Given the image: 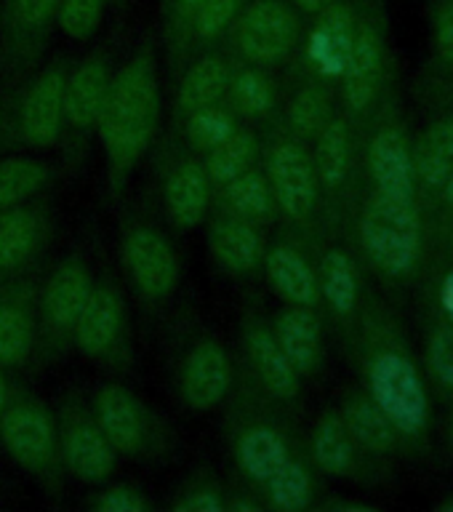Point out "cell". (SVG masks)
I'll return each instance as SVG.
<instances>
[{
	"instance_id": "cell-1",
	"label": "cell",
	"mask_w": 453,
	"mask_h": 512,
	"mask_svg": "<svg viewBox=\"0 0 453 512\" xmlns=\"http://www.w3.org/2000/svg\"><path fill=\"white\" fill-rule=\"evenodd\" d=\"M160 94L155 64L147 56L128 62L110 83L99 112V139L110 166L123 174L142 158L158 126Z\"/></svg>"
},
{
	"instance_id": "cell-2",
	"label": "cell",
	"mask_w": 453,
	"mask_h": 512,
	"mask_svg": "<svg viewBox=\"0 0 453 512\" xmlns=\"http://www.w3.org/2000/svg\"><path fill=\"white\" fill-rule=\"evenodd\" d=\"M368 398L395 424L400 440L424 443L430 432L432 406L414 355L395 336H384L366 358Z\"/></svg>"
},
{
	"instance_id": "cell-3",
	"label": "cell",
	"mask_w": 453,
	"mask_h": 512,
	"mask_svg": "<svg viewBox=\"0 0 453 512\" xmlns=\"http://www.w3.org/2000/svg\"><path fill=\"white\" fill-rule=\"evenodd\" d=\"M358 235L366 256L384 278H411L424 254L419 200H398L374 192L360 214Z\"/></svg>"
},
{
	"instance_id": "cell-4",
	"label": "cell",
	"mask_w": 453,
	"mask_h": 512,
	"mask_svg": "<svg viewBox=\"0 0 453 512\" xmlns=\"http://www.w3.org/2000/svg\"><path fill=\"white\" fill-rule=\"evenodd\" d=\"M406 128L390 120L376 128L368 144V171L374 192L398 200H419L414 176V147Z\"/></svg>"
},
{
	"instance_id": "cell-5",
	"label": "cell",
	"mask_w": 453,
	"mask_h": 512,
	"mask_svg": "<svg viewBox=\"0 0 453 512\" xmlns=\"http://www.w3.org/2000/svg\"><path fill=\"white\" fill-rule=\"evenodd\" d=\"M299 40V19L280 0H259L238 27L240 51L251 62H278Z\"/></svg>"
},
{
	"instance_id": "cell-6",
	"label": "cell",
	"mask_w": 453,
	"mask_h": 512,
	"mask_svg": "<svg viewBox=\"0 0 453 512\" xmlns=\"http://www.w3.org/2000/svg\"><path fill=\"white\" fill-rule=\"evenodd\" d=\"M384 67H387V51H384V35L379 24L374 19H358L350 59L339 78L344 102L352 112H366L368 107H374L376 96L382 91Z\"/></svg>"
},
{
	"instance_id": "cell-7",
	"label": "cell",
	"mask_w": 453,
	"mask_h": 512,
	"mask_svg": "<svg viewBox=\"0 0 453 512\" xmlns=\"http://www.w3.org/2000/svg\"><path fill=\"white\" fill-rule=\"evenodd\" d=\"M270 190L288 219L304 222L318 203V176L307 152L294 142L278 144L270 155Z\"/></svg>"
},
{
	"instance_id": "cell-8",
	"label": "cell",
	"mask_w": 453,
	"mask_h": 512,
	"mask_svg": "<svg viewBox=\"0 0 453 512\" xmlns=\"http://www.w3.org/2000/svg\"><path fill=\"white\" fill-rule=\"evenodd\" d=\"M123 259L131 278L147 299H160L176 286L179 264L174 248L155 230L139 227L131 230L123 240Z\"/></svg>"
},
{
	"instance_id": "cell-9",
	"label": "cell",
	"mask_w": 453,
	"mask_h": 512,
	"mask_svg": "<svg viewBox=\"0 0 453 512\" xmlns=\"http://www.w3.org/2000/svg\"><path fill=\"white\" fill-rule=\"evenodd\" d=\"M355 30H358V16L347 3L334 0L323 11H318V22L307 38V56L323 78H342L344 64L350 59Z\"/></svg>"
},
{
	"instance_id": "cell-10",
	"label": "cell",
	"mask_w": 453,
	"mask_h": 512,
	"mask_svg": "<svg viewBox=\"0 0 453 512\" xmlns=\"http://www.w3.org/2000/svg\"><path fill=\"white\" fill-rule=\"evenodd\" d=\"M3 446L27 470L46 467L54 454V422L38 406L8 408L0 422Z\"/></svg>"
},
{
	"instance_id": "cell-11",
	"label": "cell",
	"mask_w": 453,
	"mask_h": 512,
	"mask_svg": "<svg viewBox=\"0 0 453 512\" xmlns=\"http://www.w3.org/2000/svg\"><path fill=\"white\" fill-rule=\"evenodd\" d=\"M230 384L232 366L227 352L216 342L198 344L184 363L182 392L187 406L195 411H211L222 403Z\"/></svg>"
},
{
	"instance_id": "cell-12",
	"label": "cell",
	"mask_w": 453,
	"mask_h": 512,
	"mask_svg": "<svg viewBox=\"0 0 453 512\" xmlns=\"http://www.w3.org/2000/svg\"><path fill=\"white\" fill-rule=\"evenodd\" d=\"M64 118V75L59 70L43 72L27 91L22 107V131L27 142L48 147L56 142Z\"/></svg>"
},
{
	"instance_id": "cell-13",
	"label": "cell",
	"mask_w": 453,
	"mask_h": 512,
	"mask_svg": "<svg viewBox=\"0 0 453 512\" xmlns=\"http://www.w3.org/2000/svg\"><path fill=\"white\" fill-rule=\"evenodd\" d=\"M414 176L416 192L438 195L440 184L453 168V112L430 120L424 131L414 139Z\"/></svg>"
},
{
	"instance_id": "cell-14",
	"label": "cell",
	"mask_w": 453,
	"mask_h": 512,
	"mask_svg": "<svg viewBox=\"0 0 453 512\" xmlns=\"http://www.w3.org/2000/svg\"><path fill=\"white\" fill-rule=\"evenodd\" d=\"M96 419L104 438L120 454H134L144 440V416L134 395L118 384H107L96 398Z\"/></svg>"
},
{
	"instance_id": "cell-15",
	"label": "cell",
	"mask_w": 453,
	"mask_h": 512,
	"mask_svg": "<svg viewBox=\"0 0 453 512\" xmlns=\"http://www.w3.org/2000/svg\"><path fill=\"white\" fill-rule=\"evenodd\" d=\"M339 416H342L344 427L350 430L358 448H363L368 454L387 456L400 446V435L395 430V424L390 422V416L384 414L374 400L368 398V392L350 395L344 400V408Z\"/></svg>"
},
{
	"instance_id": "cell-16",
	"label": "cell",
	"mask_w": 453,
	"mask_h": 512,
	"mask_svg": "<svg viewBox=\"0 0 453 512\" xmlns=\"http://www.w3.org/2000/svg\"><path fill=\"white\" fill-rule=\"evenodd\" d=\"M275 339L299 374H312L320 366L323 342H320V323L312 315V307L291 304L286 312H280L275 323Z\"/></svg>"
},
{
	"instance_id": "cell-17",
	"label": "cell",
	"mask_w": 453,
	"mask_h": 512,
	"mask_svg": "<svg viewBox=\"0 0 453 512\" xmlns=\"http://www.w3.org/2000/svg\"><path fill=\"white\" fill-rule=\"evenodd\" d=\"M123 323V310H120V299L112 294L110 288H96L91 291L75 320V339L78 347L86 355H102L115 344Z\"/></svg>"
},
{
	"instance_id": "cell-18",
	"label": "cell",
	"mask_w": 453,
	"mask_h": 512,
	"mask_svg": "<svg viewBox=\"0 0 453 512\" xmlns=\"http://www.w3.org/2000/svg\"><path fill=\"white\" fill-rule=\"evenodd\" d=\"M110 91V72L99 59H88L64 80V115L75 128L96 123Z\"/></svg>"
},
{
	"instance_id": "cell-19",
	"label": "cell",
	"mask_w": 453,
	"mask_h": 512,
	"mask_svg": "<svg viewBox=\"0 0 453 512\" xmlns=\"http://www.w3.org/2000/svg\"><path fill=\"white\" fill-rule=\"evenodd\" d=\"M267 278L280 299L296 307H315L320 299L318 272L296 248L278 246L267 256Z\"/></svg>"
},
{
	"instance_id": "cell-20",
	"label": "cell",
	"mask_w": 453,
	"mask_h": 512,
	"mask_svg": "<svg viewBox=\"0 0 453 512\" xmlns=\"http://www.w3.org/2000/svg\"><path fill=\"white\" fill-rule=\"evenodd\" d=\"M88 294H91V278H88L83 264L64 262L62 267H56V272L48 280L46 296H43L48 320L56 328H72Z\"/></svg>"
},
{
	"instance_id": "cell-21",
	"label": "cell",
	"mask_w": 453,
	"mask_h": 512,
	"mask_svg": "<svg viewBox=\"0 0 453 512\" xmlns=\"http://www.w3.org/2000/svg\"><path fill=\"white\" fill-rule=\"evenodd\" d=\"M64 459L78 478L96 483L107 478L115 467V448L99 427L78 424L64 438Z\"/></svg>"
},
{
	"instance_id": "cell-22",
	"label": "cell",
	"mask_w": 453,
	"mask_h": 512,
	"mask_svg": "<svg viewBox=\"0 0 453 512\" xmlns=\"http://www.w3.org/2000/svg\"><path fill=\"white\" fill-rule=\"evenodd\" d=\"M208 174L195 163H182L166 182L168 216L179 227H195L208 208Z\"/></svg>"
},
{
	"instance_id": "cell-23",
	"label": "cell",
	"mask_w": 453,
	"mask_h": 512,
	"mask_svg": "<svg viewBox=\"0 0 453 512\" xmlns=\"http://www.w3.org/2000/svg\"><path fill=\"white\" fill-rule=\"evenodd\" d=\"M248 350H251V360H254L256 374L264 382V387L280 400L296 398L299 376L302 374L286 358V352L280 350L275 334H270V331H254V334L248 336Z\"/></svg>"
},
{
	"instance_id": "cell-24",
	"label": "cell",
	"mask_w": 453,
	"mask_h": 512,
	"mask_svg": "<svg viewBox=\"0 0 453 512\" xmlns=\"http://www.w3.org/2000/svg\"><path fill=\"white\" fill-rule=\"evenodd\" d=\"M312 456L323 472L344 478L352 475L358 464V443L352 440L350 430L344 427L342 416L326 414L312 432Z\"/></svg>"
},
{
	"instance_id": "cell-25",
	"label": "cell",
	"mask_w": 453,
	"mask_h": 512,
	"mask_svg": "<svg viewBox=\"0 0 453 512\" xmlns=\"http://www.w3.org/2000/svg\"><path fill=\"white\" fill-rule=\"evenodd\" d=\"M352 160V139L350 126L339 118H331L326 126L318 131V144H315V176L318 184L326 190H339L350 174Z\"/></svg>"
},
{
	"instance_id": "cell-26",
	"label": "cell",
	"mask_w": 453,
	"mask_h": 512,
	"mask_svg": "<svg viewBox=\"0 0 453 512\" xmlns=\"http://www.w3.org/2000/svg\"><path fill=\"white\" fill-rule=\"evenodd\" d=\"M318 286L320 296L326 299V304L336 312V315L347 318V315L355 312L360 283L355 262H352L347 251H342V248H331V251L323 256V264H320L318 272Z\"/></svg>"
},
{
	"instance_id": "cell-27",
	"label": "cell",
	"mask_w": 453,
	"mask_h": 512,
	"mask_svg": "<svg viewBox=\"0 0 453 512\" xmlns=\"http://www.w3.org/2000/svg\"><path fill=\"white\" fill-rule=\"evenodd\" d=\"M238 459L248 478L267 483L286 464V440L270 427H251V430L240 435Z\"/></svg>"
},
{
	"instance_id": "cell-28",
	"label": "cell",
	"mask_w": 453,
	"mask_h": 512,
	"mask_svg": "<svg viewBox=\"0 0 453 512\" xmlns=\"http://www.w3.org/2000/svg\"><path fill=\"white\" fill-rule=\"evenodd\" d=\"M208 243H211V251H214L216 259L235 272L251 270L259 262V248H262L259 235H256L251 224L238 222V219L216 222L211 227Z\"/></svg>"
},
{
	"instance_id": "cell-29",
	"label": "cell",
	"mask_w": 453,
	"mask_h": 512,
	"mask_svg": "<svg viewBox=\"0 0 453 512\" xmlns=\"http://www.w3.org/2000/svg\"><path fill=\"white\" fill-rule=\"evenodd\" d=\"M227 86H230L227 64L216 56H206L198 64H192L190 72L184 75L182 86H179V104H182V110L195 112L200 107L214 104L227 91Z\"/></svg>"
},
{
	"instance_id": "cell-30",
	"label": "cell",
	"mask_w": 453,
	"mask_h": 512,
	"mask_svg": "<svg viewBox=\"0 0 453 512\" xmlns=\"http://www.w3.org/2000/svg\"><path fill=\"white\" fill-rule=\"evenodd\" d=\"M256 139L248 131H232L222 144H216L211 155H208L206 174L211 182L227 184L238 174H243L248 163L254 160Z\"/></svg>"
},
{
	"instance_id": "cell-31",
	"label": "cell",
	"mask_w": 453,
	"mask_h": 512,
	"mask_svg": "<svg viewBox=\"0 0 453 512\" xmlns=\"http://www.w3.org/2000/svg\"><path fill=\"white\" fill-rule=\"evenodd\" d=\"M38 243V219L30 211L0 214V270L24 262Z\"/></svg>"
},
{
	"instance_id": "cell-32",
	"label": "cell",
	"mask_w": 453,
	"mask_h": 512,
	"mask_svg": "<svg viewBox=\"0 0 453 512\" xmlns=\"http://www.w3.org/2000/svg\"><path fill=\"white\" fill-rule=\"evenodd\" d=\"M48 182V166L38 160L11 158L0 163V211L30 198Z\"/></svg>"
},
{
	"instance_id": "cell-33",
	"label": "cell",
	"mask_w": 453,
	"mask_h": 512,
	"mask_svg": "<svg viewBox=\"0 0 453 512\" xmlns=\"http://www.w3.org/2000/svg\"><path fill=\"white\" fill-rule=\"evenodd\" d=\"M267 488H270L272 504L283 512H299L312 502L310 472H307L304 464L294 462L291 456H288L286 464L267 480Z\"/></svg>"
},
{
	"instance_id": "cell-34",
	"label": "cell",
	"mask_w": 453,
	"mask_h": 512,
	"mask_svg": "<svg viewBox=\"0 0 453 512\" xmlns=\"http://www.w3.org/2000/svg\"><path fill=\"white\" fill-rule=\"evenodd\" d=\"M427 371L446 398H453V323L440 318L427 336Z\"/></svg>"
},
{
	"instance_id": "cell-35",
	"label": "cell",
	"mask_w": 453,
	"mask_h": 512,
	"mask_svg": "<svg viewBox=\"0 0 453 512\" xmlns=\"http://www.w3.org/2000/svg\"><path fill=\"white\" fill-rule=\"evenodd\" d=\"M227 203L232 211L248 219H262L270 214L272 208V190L267 179L259 174H238L227 182Z\"/></svg>"
},
{
	"instance_id": "cell-36",
	"label": "cell",
	"mask_w": 453,
	"mask_h": 512,
	"mask_svg": "<svg viewBox=\"0 0 453 512\" xmlns=\"http://www.w3.org/2000/svg\"><path fill=\"white\" fill-rule=\"evenodd\" d=\"M328 120H331V102L320 86L302 88L288 107V123L302 136H318Z\"/></svg>"
},
{
	"instance_id": "cell-37",
	"label": "cell",
	"mask_w": 453,
	"mask_h": 512,
	"mask_svg": "<svg viewBox=\"0 0 453 512\" xmlns=\"http://www.w3.org/2000/svg\"><path fill=\"white\" fill-rule=\"evenodd\" d=\"M32 323L16 307H0V363L14 366L30 355Z\"/></svg>"
},
{
	"instance_id": "cell-38",
	"label": "cell",
	"mask_w": 453,
	"mask_h": 512,
	"mask_svg": "<svg viewBox=\"0 0 453 512\" xmlns=\"http://www.w3.org/2000/svg\"><path fill=\"white\" fill-rule=\"evenodd\" d=\"M232 131H235V123H232L230 112L211 107V104L192 112L190 123H187L190 142L200 150H214L216 144H222Z\"/></svg>"
},
{
	"instance_id": "cell-39",
	"label": "cell",
	"mask_w": 453,
	"mask_h": 512,
	"mask_svg": "<svg viewBox=\"0 0 453 512\" xmlns=\"http://www.w3.org/2000/svg\"><path fill=\"white\" fill-rule=\"evenodd\" d=\"M230 88H232V102H235V107H238L243 115H251V118H254V115L270 112L272 102H275L270 80L256 70L240 72L238 78L232 80Z\"/></svg>"
},
{
	"instance_id": "cell-40",
	"label": "cell",
	"mask_w": 453,
	"mask_h": 512,
	"mask_svg": "<svg viewBox=\"0 0 453 512\" xmlns=\"http://www.w3.org/2000/svg\"><path fill=\"white\" fill-rule=\"evenodd\" d=\"M104 14V0H62L59 27L67 38L88 40L96 32Z\"/></svg>"
},
{
	"instance_id": "cell-41",
	"label": "cell",
	"mask_w": 453,
	"mask_h": 512,
	"mask_svg": "<svg viewBox=\"0 0 453 512\" xmlns=\"http://www.w3.org/2000/svg\"><path fill=\"white\" fill-rule=\"evenodd\" d=\"M432 48L438 62L453 70V0H438L430 16Z\"/></svg>"
},
{
	"instance_id": "cell-42",
	"label": "cell",
	"mask_w": 453,
	"mask_h": 512,
	"mask_svg": "<svg viewBox=\"0 0 453 512\" xmlns=\"http://www.w3.org/2000/svg\"><path fill=\"white\" fill-rule=\"evenodd\" d=\"M238 6L240 0H203L195 11V27L203 38H214L216 32H222L232 22Z\"/></svg>"
},
{
	"instance_id": "cell-43",
	"label": "cell",
	"mask_w": 453,
	"mask_h": 512,
	"mask_svg": "<svg viewBox=\"0 0 453 512\" xmlns=\"http://www.w3.org/2000/svg\"><path fill=\"white\" fill-rule=\"evenodd\" d=\"M96 507L104 512H142L147 507V502L136 494L134 488L115 486L110 491H104Z\"/></svg>"
},
{
	"instance_id": "cell-44",
	"label": "cell",
	"mask_w": 453,
	"mask_h": 512,
	"mask_svg": "<svg viewBox=\"0 0 453 512\" xmlns=\"http://www.w3.org/2000/svg\"><path fill=\"white\" fill-rule=\"evenodd\" d=\"M59 0H14L16 19L27 27H38L48 19Z\"/></svg>"
},
{
	"instance_id": "cell-45",
	"label": "cell",
	"mask_w": 453,
	"mask_h": 512,
	"mask_svg": "<svg viewBox=\"0 0 453 512\" xmlns=\"http://www.w3.org/2000/svg\"><path fill=\"white\" fill-rule=\"evenodd\" d=\"M179 510H195V512H219L224 507L222 499L216 491H198V494H190L184 502L176 504Z\"/></svg>"
},
{
	"instance_id": "cell-46",
	"label": "cell",
	"mask_w": 453,
	"mask_h": 512,
	"mask_svg": "<svg viewBox=\"0 0 453 512\" xmlns=\"http://www.w3.org/2000/svg\"><path fill=\"white\" fill-rule=\"evenodd\" d=\"M438 304H440V318L451 320L453 323V270L448 272L446 278H443V283H440Z\"/></svg>"
},
{
	"instance_id": "cell-47",
	"label": "cell",
	"mask_w": 453,
	"mask_h": 512,
	"mask_svg": "<svg viewBox=\"0 0 453 512\" xmlns=\"http://www.w3.org/2000/svg\"><path fill=\"white\" fill-rule=\"evenodd\" d=\"M435 198H438L440 206L453 214V168H451V174L446 176V182L440 184V190H438V195H435Z\"/></svg>"
},
{
	"instance_id": "cell-48",
	"label": "cell",
	"mask_w": 453,
	"mask_h": 512,
	"mask_svg": "<svg viewBox=\"0 0 453 512\" xmlns=\"http://www.w3.org/2000/svg\"><path fill=\"white\" fill-rule=\"evenodd\" d=\"M294 3L302 8V11H307V14H318V11H323V8H326L328 3H334V0H294Z\"/></svg>"
},
{
	"instance_id": "cell-49",
	"label": "cell",
	"mask_w": 453,
	"mask_h": 512,
	"mask_svg": "<svg viewBox=\"0 0 453 512\" xmlns=\"http://www.w3.org/2000/svg\"><path fill=\"white\" fill-rule=\"evenodd\" d=\"M200 3H203V0H179V6H182L184 14H195Z\"/></svg>"
},
{
	"instance_id": "cell-50",
	"label": "cell",
	"mask_w": 453,
	"mask_h": 512,
	"mask_svg": "<svg viewBox=\"0 0 453 512\" xmlns=\"http://www.w3.org/2000/svg\"><path fill=\"white\" fill-rule=\"evenodd\" d=\"M3 406H6V384H3V374H0V414H3Z\"/></svg>"
},
{
	"instance_id": "cell-51",
	"label": "cell",
	"mask_w": 453,
	"mask_h": 512,
	"mask_svg": "<svg viewBox=\"0 0 453 512\" xmlns=\"http://www.w3.org/2000/svg\"><path fill=\"white\" fill-rule=\"evenodd\" d=\"M448 446L453 448V411H451V419H448Z\"/></svg>"
},
{
	"instance_id": "cell-52",
	"label": "cell",
	"mask_w": 453,
	"mask_h": 512,
	"mask_svg": "<svg viewBox=\"0 0 453 512\" xmlns=\"http://www.w3.org/2000/svg\"><path fill=\"white\" fill-rule=\"evenodd\" d=\"M440 510H446V512H453V496H448L446 502H440Z\"/></svg>"
},
{
	"instance_id": "cell-53",
	"label": "cell",
	"mask_w": 453,
	"mask_h": 512,
	"mask_svg": "<svg viewBox=\"0 0 453 512\" xmlns=\"http://www.w3.org/2000/svg\"><path fill=\"white\" fill-rule=\"evenodd\" d=\"M451 248H453V227H451Z\"/></svg>"
}]
</instances>
